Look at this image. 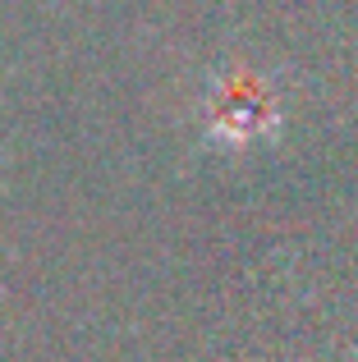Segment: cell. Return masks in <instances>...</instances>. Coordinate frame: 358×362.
<instances>
[{"instance_id":"cell-1","label":"cell","mask_w":358,"mask_h":362,"mask_svg":"<svg viewBox=\"0 0 358 362\" xmlns=\"http://www.w3.org/2000/svg\"><path fill=\"white\" fill-rule=\"evenodd\" d=\"M267 110H271L267 92H262V83L248 78V74L221 78L212 88V97H207V119H212L221 133H248V129H258V124L267 119Z\"/></svg>"}]
</instances>
